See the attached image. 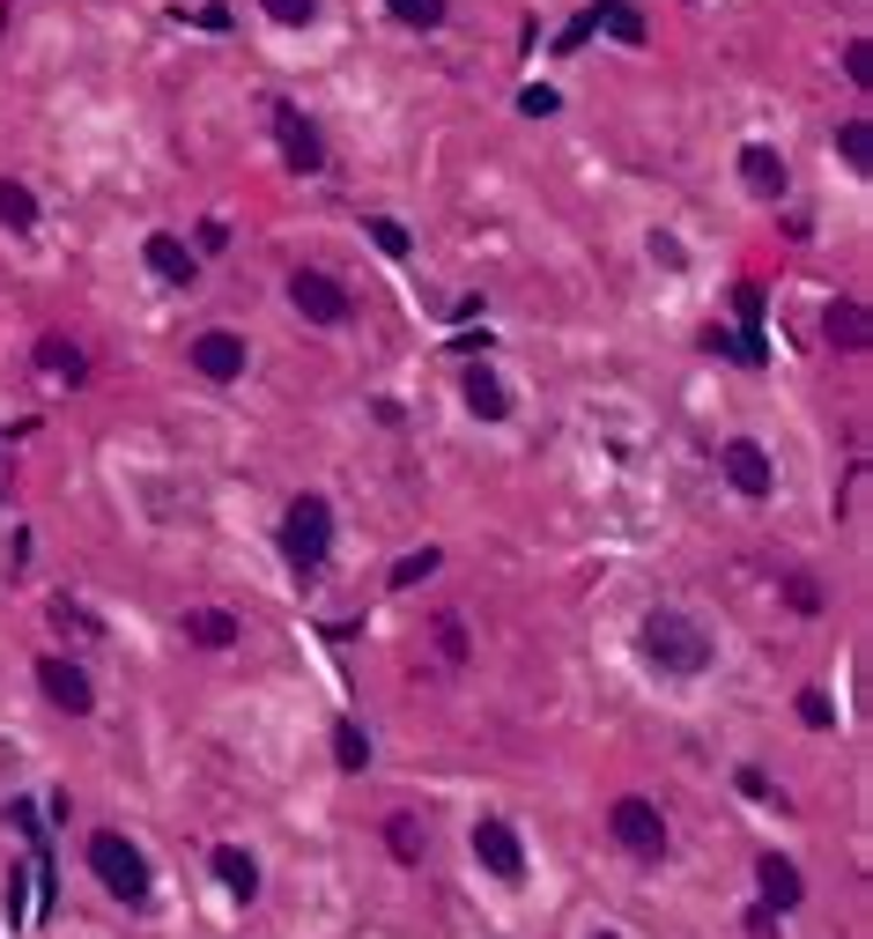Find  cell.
Returning a JSON list of instances; mask_svg holds the SVG:
<instances>
[{"label": "cell", "mask_w": 873, "mask_h": 939, "mask_svg": "<svg viewBox=\"0 0 873 939\" xmlns=\"http://www.w3.org/2000/svg\"><path fill=\"white\" fill-rule=\"evenodd\" d=\"M637 643H645V659L659 673H703L711 666V629L689 621L681 607H651L645 629H637Z\"/></svg>", "instance_id": "6da1fadb"}, {"label": "cell", "mask_w": 873, "mask_h": 939, "mask_svg": "<svg viewBox=\"0 0 873 939\" xmlns=\"http://www.w3.org/2000/svg\"><path fill=\"white\" fill-rule=\"evenodd\" d=\"M89 873H97L104 888L119 895V903H149V858H141V851H134V843L119 836V829H97V836H89Z\"/></svg>", "instance_id": "7a4b0ae2"}, {"label": "cell", "mask_w": 873, "mask_h": 939, "mask_svg": "<svg viewBox=\"0 0 873 939\" xmlns=\"http://www.w3.org/2000/svg\"><path fill=\"white\" fill-rule=\"evenodd\" d=\"M326 547H333V511H326V495H297L289 519H281V555L297 569H319Z\"/></svg>", "instance_id": "3957f363"}, {"label": "cell", "mask_w": 873, "mask_h": 939, "mask_svg": "<svg viewBox=\"0 0 873 939\" xmlns=\"http://www.w3.org/2000/svg\"><path fill=\"white\" fill-rule=\"evenodd\" d=\"M607 829H615V843H622L629 858H667V814L651 799H615Z\"/></svg>", "instance_id": "277c9868"}, {"label": "cell", "mask_w": 873, "mask_h": 939, "mask_svg": "<svg viewBox=\"0 0 873 939\" xmlns=\"http://www.w3.org/2000/svg\"><path fill=\"white\" fill-rule=\"evenodd\" d=\"M289 303H297L311 326H341V319H349V289H341L333 274H319V267L289 274Z\"/></svg>", "instance_id": "5b68a950"}, {"label": "cell", "mask_w": 873, "mask_h": 939, "mask_svg": "<svg viewBox=\"0 0 873 939\" xmlns=\"http://www.w3.org/2000/svg\"><path fill=\"white\" fill-rule=\"evenodd\" d=\"M475 858H481V873H497L503 888L525 881V843L511 821H475Z\"/></svg>", "instance_id": "8992f818"}, {"label": "cell", "mask_w": 873, "mask_h": 939, "mask_svg": "<svg viewBox=\"0 0 873 939\" xmlns=\"http://www.w3.org/2000/svg\"><path fill=\"white\" fill-rule=\"evenodd\" d=\"M718 473L733 481L741 495H770L777 489V467H770V451L755 445V437H733V445H718Z\"/></svg>", "instance_id": "52a82bcc"}, {"label": "cell", "mask_w": 873, "mask_h": 939, "mask_svg": "<svg viewBox=\"0 0 873 939\" xmlns=\"http://www.w3.org/2000/svg\"><path fill=\"white\" fill-rule=\"evenodd\" d=\"M38 689H45L67 717H89V711H97V689H89V673H82L75 659H38Z\"/></svg>", "instance_id": "ba28073f"}, {"label": "cell", "mask_w": 873, "mask_h": 939, "mask_svg": "<svg viewBox=\"0 0 873 939\" xmlns=\"http://www.w3.org/2000/svg\"><path fill=\"white\" fill-rule=\"evenodd\" d=\"M275 134H281V156H289V163H297L304 178L326 171V141H319V126L304 119L297 104H275Z\"/></svg>", "instance_id": "9c48e42d"}, {"label": "cell", "mask_w": 873, "mask_h": 939, "mask_svg": "<svg viewBox=\"0 0 873 939\" xmlns=\"http://www.w3.org/2000/svg\"><path fill=\"white\" fill-rule=\"evenodd\" d=\"M245 355H252V348L237 341V333H200V341H193V371L215 377V385H230V377H245Z\"/></svg>", "instance_id": "30bf717a"}, {"label": "cell", "mask_w": 873, "mask_h": 939, "mask_svg": "<svg viewBox=\"0 0 873 939\" xmlns=\"http://www.w3.org/2000/svg\"><path fill=\"white\" fill-rule=\"evenodd\" d=\"M822 333H829V348H844V355H859V348L873 341V311L859 297H837L822 311Z\"/></svg>", "instance_id": "8fae6325"}, {"label": "cell", "mask_w": 873, "mask_h": 939, "mask_svg": "<svg viewBox=\"0 0 873 939\" xmlns=\"http://www.w3.org/2000/svg\"><path fill=\"white\" fill-rule=\"evenodd\" d=\"M141 252H149V274H163L171 289H193V274H200V252H193V245H178L171 230H156Z\"/></svg>", "instance_id": "7c38bea8"}, {"label": "cell", "mask_w": 873, "mask_h": 939, "mask_svg": "<svg viewBox=\"0 0 873 939\" xmlns=\"http://www.w3.org/2000/svg\"><path fill=\"white\" fill-rule=\"evenodd\" d=\"M755 881H763V910H799V895H807L799 865H792V858H777V851L755 865Z\"/></svg>", "instance_id": "4fadbf2b"}, {"label": "cell", "mask_w": 873, "mask_h": 939, "mask_svg": "<svg viewBox=\"0 0 873 939\" xmlns=\"http://www.w3.org/2000/svg\"><path fill=\"white\" fill-rule=\"evenodd\" d=\"M185 643L230 651V643H237V615H223V607H185Z\"/></svg>", "instance_id": "5bb4252c"}, {"label": "cell", "mask_w": 873, "mask_h": 939, "mask_svg": "<svg viewBox=\"0 0 873 939\" xmlns=\"http://www.w3.org/2000/svg\"><path fill=\"white\" fill-rule=\"evenodd\" d=\"M741 178H748L763 200H785V185H792V171H785L777 149H741Z\"/></svg>", "instance_id": "9a60e30c"}, {"label": "cell", "mask_w": 873, "mask_h": 939, "mask_svg": "<svg viewBox=\"0 0 873 939\" xmlns=\"http://www.w3.org/2000/svg\"><path fill=\"white\" fill-rule=\"evenodd\" d=\"M215 881H223L237 903H252V895H259V858L237 851V843H223V851H215Z\"/></svg>", "instance_id": "2e32d148"}, {"label": "cell", "mask_w": 873, "mask_h": 939, "mask_svg": "<svg viewBox=\"0 0 873 939\" xmlns=\"http://www.w3.org/2000/svg\"><path fill=\"white\" fill-rule=\"evenodd\" d=\"M467 407H475L481 422H503V415H511V393H503V377L489 371V363H475V371H467Z\"/></svg>", "instance_id": "e0dca14e"}, {"label": "cell", "mask_w": 873, "mask_h": 939, "mask_svg": "<svg viewBox=\"0 0 873 939\" xmlns=\"http://www.w3.org/2000/svg\"><path fill=\"white\" fill-rule=\"evenodd\" d=\"M593 30L622 38V45H645V15H637L629 0H593Z\"/></svg>", "instance_id": "ac0fdd59"}, {"label": "cell", "mask_w": 873, "mask_h": 939, "mask_svg": "<svg viewBox=\"0 0 873 939\" xmlns=\"http://www.w3.org/2000/svg\"><path fill=\"white\" fill-rule=\"evenodd\" d=\"M0 223L8 230H38V193L23 178H0Z\"/></svg>", "instance_id": "d6986e66"}, {"label": "cell", "mask_w": 873, "mask_h": 939, "mask_svg": "<svg viewBox=\"0 0 873 939\" xmlns=\"http://www.w3.org/2000/svg\"><path fill=\"white\" fill-rule=\"evenodd\" d=\"M333 762L349 769V777H363V769H371V740H363V725H355V717H341V725H333Z\"/></svg>", "instance_id": "ffe728a7"}, {"label": "cell", "mask_w": 873, "mask_h": 939, "mask_svg": "<svg viewBox=\"0 0 873 939\" xmlns=\"http://www.w3.org/2000/svg\"><path fill=\"white\" fill-rule=\"evenodd\" d=\"M38 363H45V377H67V385H82V371H89V363H82V348L60 341V333H52V341H38Z\"/></svg>", "instance_id": "44dd1931"}, {"label": "cell", "mask_w": 873, "mask_h": 939, "mask_svg": "<svg viewBox=\"0 0 873 939\" xmlns=\"http://www.w3.org/2000/svg\"><path fill=\"white\" fill-rule=\"evenodd\" d=\"M385 851H393L400 865H415V858H423V821H415V814H393V821H385Z\"/></svg>", "instance_id": "7402d4cb"}, {"label": "cell", "mask_w": 873, "mask_h": 939, "mask_svg": "<svg viewBox=\"0 0 873 939\" xmlns=\"http://www.w3.org/2000/svg\"><path fill=\"white\" fill-rule=\"evenodd\" d=\"M837 149H844V163H851V171L866 178V171H873V126H866V119H851L844 134H837Z\"/></svg>", "instance_id": "603a6c76"}, {"label": "cell", "mask_w": 873, "mask_h": 939, "mask_svg": "<svg viewBox=\"0 0 873 939\" xmlns=\"http://www.w3.org/2000/svg\"><path fill=\"white\" fill-rule=\"evenodd\" d=\"M363 237H371V245L385 252V259H407V245H415V237H407V230H400L393 215H371V223H363Z\"/></svg>", "instance_id": "cb8c5ba5"}, {"label": "cell", "mask_w": 873, "mask_h": 939, "mask_svg": "<svg viewBox=\"0 0 873 939\" xmlns=\"http://www.w3.org/2000/svg\"><path fill=\"white\" fill-rule=\"evenodd\" d=\"M385 8H393L407 30H437L445 23V0H385Z\"/></svg>", "instance_id": "d4e9b609"}, {"label": "cell", "mask_w": 873, "mask_h": 939, "mask_svg": "<svg viewBox=\"0 0 873 939\" xmlns=\"http://www.w3.org/2000/svg\"><path fill=\"white\" fill-rule=\"evenodd\" d=\"M429 569H437V547H415V555H400V563H393V593H407V585H423Z\"/></svg>", "instance_id": "484cf974"}, {"label": "cell", "mask_w": 873, "mask_h": 939, "mask_svg": "<svg viewBox=\"0 0 873 939\" xmlns=\"http://www.w3.org/2000/svg\"><path fill=\"white\" fill-rule=\"evenodd\" d=\"M267 15L289 23V30H311V23H319V0H267Z\"/></svg>", "instance_id": "4316f807"}, {"label": "cell", "mask_w": 873, "mask_h": 939, "mask_svg": "<svg viewBox=\"0 0 873 939\" xmlns=\"http://www.w3.org/2000/svg\"><path fill=\"white\" fill-rule=\"evenodd\" d=\"M844 75L859 82V89H873V45H866V38H851V45H844Z\"/></svg>", "instance_id": "83f0119b"}, {"label": "cell", "mask_w": 873, "mask_h": 939, "mask_svg": "<svg viewBox=\"0 0 873 939\" xmlns=\"http://www.w3.org/2000/svg\"><path fill=\"white\" fill-rule=\"evenodd\" d=\"M52 621H60V629H75V637H97V615L75 607V599H52Z\"/></svg>", "instance_id": "f1b7e54d"}, {"label": "cell", "mask_w": 873, "mask_h": 939, "mask_svg": "<svg viewBox=\"0 0 873 939\" xmlns=\"http://www.w3.org/2000/svg\"><path fill=\"white\" fill-rule=\"evenodd\" d=\"M799 717H807V725H837V711H829V695H822V689L799 695Z\"/></svg>", "instance_id": "f546056e"}, {"label": "cell", "mask_w": 873, "mask_h": 939, "mask_svg": "<svg viewBox=\"0 0 873 939\" xmlns=\"http://www.w3.org/2000/svg\"><path fill=\"white\" fill-rule=\"evenodd\" d=\"M733 311H741V319H748V333H755V319H763V289H755V281H741V289H733Z\"/></svg>", "instance_id": "4dcf8cb0"}, {"label": "cell", "mask_w": 873, "mask_h": 939, "mask_svg": "<svg viewBox=\"0 0 873 939\" xmlns=\"http://www.w3.org/2000/svg\"><path fill=\"white\" fill-rule=\"evenodd\" d=\"M785 593H792V607H799V615H815V607H822V585H815V577H792Z\"/></svg>", "instance_id": "1f68e13d"}, {"label": "cell", "mask_w": 873, "mask_h": 939, "mask_svg": "<svg viewBox=\"0 0 873 939\" xmlns=\"http://www.w3.org/2000/svg\"><path fill=\"white\" fill-rule=\"evenodd\" d=\"M519 104H525V111H533V119H549V111H555V104H563V97H555L549 82H533V89H525V97H519Z\"/></svg>", "instance_id": "d6a6232c"}, {"label": "cell", "mask_w": 873, "mask_h": 939, "mask_svg": "<svg viewBox=\"0 0 873 939\" xmlns=\"http://www.w3.org/2000/svg\"><path fill=\"white\" fill-rule=\"evenodd\" d=\"M8 821H15L30 843H45V829H38V807H30V799H15V807H8Z\"/></svg>", "instance_id": "836d02e7"}, {"label": "cell", "mask_w": 873, "mask_h": 939, "mask_svg": "<svg viewBox=\"0 0 873 939\" xmlns=\"http://www.w3.org/2000/svg\"><path fill=\"white\" fill-rule=\"evenodd\" d=\"M741 791H748V799H777V785L763 777V769H741Z\"/></svg>", "instance_id": "e575fe53"}, {"label": "cell", "mask_w": 873, "mask_h": 939, "mask_svg": "<svg viewBox=\"0 0 873 939\" xmlns=\"http://www.w3.org/2000/svg\"><path fill=\"white\" fill-rule=\"evenodd\" d=\"M748 939H777V910H748Z\"/></svg>", "instance_id": "d590c367"}, {"label": "cell", "mask_w": 873, "mask_h": 939, "mask_svg": "<svg viewBox=\"0 0 873 939\" xmlns=\"http://www.w3.org/2000/svg\"><path fill=\"white\" fill-rule=\"evenodd\" d=\"M585 38H593V8H585V15H577V23L563 30V52H577V45H585Z\"/></svg>", "instance_id": "8d00e7d4"}, {"label": "cell", "mask_w": 873, "mask_h": 939, "mask_svg": "<svg viewBox=\"0 0 873 939\" xmlns=\"http://www.w3.org/2000/svg\"><path fill=\"white\" fill-rule=\"evenodd\" d=\"M593 939H615V932H593Z\"/></svg>", "instance_id": "74e56055"}]
</instances>
